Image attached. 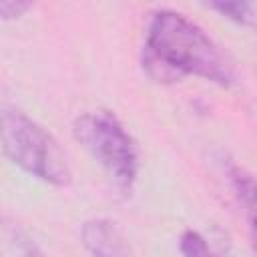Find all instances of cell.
<instances>
[{
    "mask_svg": "<svg viewBox=\"0 0 257 257\" xmlns=\"http://www.w3.org/2000/svg\"><path fill=\"white\" fill-rule=\"evenodd\" d=\"M143 68L157 82H177L195 74L227 88L237 80L235 66L221 46L201 26L173 10L153 14L143 46Z\"/></svg>",
    "mask_w": 257,
    "mask_h": 257,
    "instance_id": "obj_1",
    "label": "cell"
},
{
    "mask_svg": "<svg viewBox=\"0 0 257 257\" xmlns=\"http://www.w3.org/2000/svg\"><path fill=\"white\" fill-rule=\"evenodd\" d=\"M0 147L4 155L28 175L54 187L70 185L72 171L64 151L44 126L24 112L14 108L0 112Z\"/></svg>",
    "mask_w": 257,
    "mask_h": 257,
    "instance_id": "obj_2",
    "label": "cell"
},
{
    "mask_svg": "<svg viewBox=\"0 0 257 257\" xmlns=\"http://www.w3.org/2000/svg\"><path fill=\"white\" fill-rule=\"evenodd\" d=\"M72 133L114 185L128 189L135 183L139 171L137 147L110 110H90L80 114L72 124Z\"/></svg>",
    "mask_w": 257,
    "mask_h": 257,
    "instance_id": "obj_3",
    "label": "cell"
},
{
    "mask_svg": "<svg viewBox=\"0 0 257 257\" xmlns=\"http://www.w3.org/2000/svg\"><path fill=\"white\" fill-rule=\"evenodd\" d=\"M82 245L92 257H128L131 247L120 229L108 219L86 221L80 229Z\"/></svg>",
    "mask_w": 257,
    "mask_h": 257,
    "instance_id": "obj_4",
    "label": "cell"
},
{
    "mask_svg": "<svg viewBox=\"0 0 257 257\" xmlns=\"http://www.w3.org/2000/svg\"><path fill=\"white\" fill-rule=\"evenodd\" d=\"M10 251L16 255V257H44V253L38 249V245L20 229L16 227L14 223L10 225H4V231H2Z\"/></svg>",
    "mask_w": 257,
    "mask_h": 257,
    "instance_id": "obj_5",
    "label": "cell"
},
{
    "mask_svg": "<svg viewBox=\"0 0 257 257\" xmlns=\"http://www.w3.org/2000/svg\"><path fill=\"white\" fill-rule=\"evenodd\" d=\"M215 10H219L225 18L241 24V26H253L255 20V6L251 2H213Z\"/></svg>",
    "mask_w": 257,
    "mask_h": 257,
    "instance_id": "obj_6",
    "label": "cell"
},
{
    "mask_svg": "<svg viewBox=\"0 0 257 257\" xmlns=\"http://www.w3.org/2000/svg\"><path fill=\"white\" fill-rule=\"evenodd\" d=\"M229 175H231V183H233V189L235 193L239 195V199L245 203L247 211H249V219H253V197H255V189H253V179L251 175H247L243 169L239 167H231L229 169Z\"/></svg>",
    "mask_w": 257,
    "mask_h": 257,
    "instance_id": "obj_7",
    "label": "cell"
},
{
    "mask_svg": "<svg viewBox=\"0 0 257 257\" xmlns=\"http://www.w3.org/2000/svg\"><path fill=\"white\" fill-rule=\"evenodd\" d=\"M181 253L183 257H215L207 245V241L197 231H185L181 237Z\"/></svg>",
    "mask_w": 257,
    "mask_h": 257,
    "instance_id": "obj_8",
    "label": "cell"
},
{
    "mask_svg": "<svg viewBox=\"0 0 257 257\" xmlns=\"http://www.w3.org/2000/svg\"><path fill=\"white\" fill-rule=\"evenodd\" d=\"M26 10H30L28 2H20V0H2L0 2V18H4V20L20 18Z\"/></svg>",
    "mask_w": 257,
    "mask_h": 257,
    "instance_id": "obj_9",
    "label": "cell"
}]
</instances>
